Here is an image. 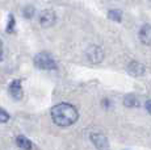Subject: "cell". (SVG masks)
<instances>
[{
    "mask_svg": "<svg viewBox=\"0 0 151 150\" xmlns=\"http://www.w3.org/2000/svg\"><path fill=\"white\" fill-rule=\"evenodd\" d=\"M79 113L74 105L68 103H60L53 107L51 109V119L59 126H70L76 123Z\"/></svg>",
    "mask_w": 151,
    "mask_h": 150,
    "instance_id": "obj_1",
    "label": "cell"
},
{
    "mask_svg": "<svg viewBox=\"0 0 151 150\" xmlns=\"http://www.w3.org/2000/svg\"><path fill=\"white\" fill-rule=\"evenodd\" d=\"M34 65L41 70H55L57 63L54 58L47 53H40L34 57Z\"/></svg>",
    "mask_w": 151,
    "mask_h": 150,
    "instance_id": "obj_2",
    "label": "cell"
},
{
    "mask_svg": "<svg viewBox=\"0 0 151 150\" xmlns=\"http://www.w3.org/2000/svg\"><path fill=\"white\" fill-rule=\"evenodd\" d=\"M86 56H87V58H88V61H91L92 63H99L104 59V51L100 46L92 45L87 49Z\"/></svg>",
    "mask_w": 151,
    "mask_h": 150,
    "instance_id": "obj_3",
    "label": "cell"
},
{
    "mask_svg": "<svg viewBox=\"0 0 151 150\" xmlns=\"http://www.w3.org/2000/svg\"><path fill=\"white\" fill-rule=\"evenodd\" d=\"M55 20H57L55 13L53 12V11H50V9L42 11L41 15H40V22H41V25L42 27H45V28L53 27V25L55 24Z\"/></svg>",
    "mask_w": 151,
    "mask_h": 150,
    "instance_id": "obj_4",
    "label": "cell"
},
{
    "mask_svg": "<svg viewBox=\"0 0 151 150\" xmlns=\"http://www.w3.org/2000/svg\"><path fill=\"white\" fill-rule=\"evenodd\" d=\"M91 141L93 142V145L96 146L97 150H108L109 149L108 140H106L105 136L101 134V133H92Z\"/></svg>",
    "mask_w": 151,
    "mask_h": 150,
    "instance_id": "obj_5",
    "label": "cell"
},
{
    "mask_svg": "<svg viewBox=\"0 0 151 150\" xmlns=\"http://www.w3.org/2000/svg\"><path fill=\"white\" fill-rule=\"evenodd\" d=\"M9 94L11 96L13 97L14 100H20L22 97V87H21V80L20 79H16L11 83L9 86Z\"/></svg>",
    "mask_w": 151,
    "mask_h": 150,
    "instance_id": "obj_6",
    "label": "cell"
},
{
    "mask_svg": "<svg viewBox=\"0 0 151 150\" xmlns=\"http://www.w3.org/2000/svg\"><path fill=\"white\" fill-rule=\"evenodd\" d=\"M139 40L142 44L151 45V24H145L139 29Z\"/></svg>",
    "mask_w": 151,
    "mask_h": 150,
    "instance_id": "obj_7",
    "label": "cell"
},
{
    "mask_svg": "<svg viewBox=\"0 0 151 150\" xmlns=\"http://www.w3.org/2000/svg\"><path fill=\"white\" fill-rule=\"evenodd\" d=\"M127 73L133 76H141V75L145 74V66L141 65L137 61H133L127 65Z\"/></svg>",
    "mask_w": 151,
    "mask_h": 150,
    "instance_id": "obj_8",
    "label": "cell"
},
{
    "mask_svg": "<svg viewBox=\"0 0 151 150\" xmlns=\"http://www.w3.org/2000/svg\"><path fill=\"white\" fill-rule=\"evenodd\" d=\"M16 145L21 150H32V148H33L30 140H28L24 136H19V137L16 138Z\"/></svg>",
    "mask_w": 151,
    "mask_h": 150,
    "instance_id": "obj_9",
    "label": "cell"
},
{
    "mask_svg": "<svg viewBox=\"0 0 151 150\" xmlns=\"http://www.w3.org/2000/svg\"><path fill=\"white\" fill-rule=\"evenodd\" d=\"M125 105L126 107H137L138 105V99L137 96H134V95H127L126 97H125Z\"/></svg>",
    "mask_w": 151,
    "mask_h": 150,
    "instance_id": "obj_10",
    "label": "cell"
},
{
    "mask_svg": "<svg viewBox=\"0 0 151 150\" xmlns=\"http://www.w3.org/2000/svg\"><path fill=\"white\" fill-rule=\"evenodd\" d=\"M109 19L110 20H114V21H121V19H122V12L118 9H113V11H109L108 13Z\"/></svg>",
    "mask_w": 151,
    "mask_h": 150,
    "instance_id": "obj_11",
    "label": "cell"
},
{
    "mask_svg": "<svg viewBox=\"0 0 151 150\" xmlns=\"http://www.w3.org/2000/svg\"><path fill=\"white\" fill-rule=\"evenodd\" d=\"M22 12H24V16L27 17V19H30V17L34 15V8L32 7V5H27Z\"/></svg>",
    "mask_w": 151,
    "mask_h": 150,
    "instance_id": "obj_12",
    "label": "cell"
},
{
    "mask_svg": "<svg viewBox=\"0 0 151 150\" xmlns=\"http://www.w3.org/2000/svg\"><path fill=\"white\" fill-rule=\"evenodd\" d=\"M8 120H9V115L7 113V111H5V109L0 108V124L7 123Z\"/></svg>",
    "mask_w": 151,
    "mask_h": 150,
    "instance_id": "obj_13",
    "label": "cell"
},
{
    "mask_svg": "<svg viewBox=\"0 0 151 150\" xmlns=\"http://www.w3.org/2000/svg\"><path fill=\"white\" fill-rule=\"evenodd\" d=\"M13 28H14V17H13V15H9V21H8V25H7V32L8 33H12Z\"/></svg>",
    "mask_w": 151,
    "mask_h": 150,
    "instance_id": "obj_14",
    "label": "cell"
},
{
    "mask_svg": "<svg viewBox=\"0 0 151 150\" xmlns=\"http://www.w3.org/2000/svg\"><path fill=\"white\" fill-rule=\"evenodd\" d=\"M146 109L149 111V113L151 115V100H147V102H146Z\"/></svg>",
    "mask_w": 151,
    "mask_h": 150,
    "instance_id": "obj_15",
    "label": "cell"
},
{
    "mask_svg": "<svg viewBox=\"0 0 151 150\" xmlns=\"http://www.w3.org/2000/svg\"><path fill=\"white\" fill-rule=\"evenodd\" d=\"M1 57H3V46L0 44V59H1Z\"/></svg>",
    "mask_w": 151,
    "mask_h": 150,
    "instance_id": "obj_16",
    "label": "cell"
}]
</instances>
